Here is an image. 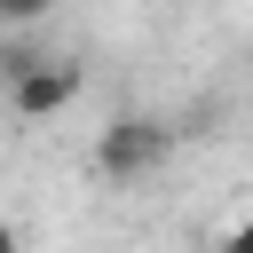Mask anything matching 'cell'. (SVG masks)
Wrapping results in <instances>:
<instances>
[{
	"instance_id": "7a4b0ae2",
	"label": "cell",
	"mask_w": 253,
	"mask_h": 253,
	"mask_svg": "<svg viewBox=\"0 0 253 253\" xmlns=\"http://www.w3.org/2000/svg\"><path fill=\"white\" fill-rule=\"evenodd\" d=\"M166 150H174V134H166L158 119H111L103 142H95V166H103L111 182H134V174L166 166Z\"/></svg>"
},
{
	"instance_id": "277c9868",
	"label": "cell",
	"mask_w": 253,
	"mask_h": 253,
	"mask_svg": "<svg viewBox=\"0 0 253 253\" xmlns=\"http://www.w3.org/2000/svg\"><path fill=\"white\" fill-rule=\"evenodd\" d=\"M221 253H253V213H245V221H237V229L221 237Z\"/></svg>"
},
{
	"instance_id": "6da1fadb",
	"label": "cell",
	"mask_w": 253,
	"mask_h": 253,
	"mask_svg": "<svg viewBox=\"0 0 253 253\" xmlns=\"http://www.w3.org/2000/svg\"><path fill=\"white\" fill-rule=\"evenodd\" d=\"M79 87H87V71H79L71 55H32V63L8 79V111H16V119H55V111L79 103Z\"/></svg>"
},
{
	"instance_id": "3957f363",
	"label": "cell",
	"mask_w": 253,
	"mask_h": 253,
	"mask_svg": "<svg viewBox=\"0 0 253 253\" xmlns=\"http://www.w3.org/2000/svg\"><path fill=\"white\" fill-rule=\"evenodd\" d=\"M47 8H55V0H0V24H8V32H24V24H40Z\"/></svg>"
},
{
	"instance_id": "5b68a950",
	"label": "cell",
	"mask_w": 253,
	"mask_h": 253,
	"mask_svg": "<svg viewBox=\"0 0 253 253\" xmlns=\"http://www.w3.org/2000/svg\"><path fill=\"white\" fill-rule=\"evenodd\" d=\"M0 253H24V237H16V221H0Z\"/></svg>"
}]
</instances>
